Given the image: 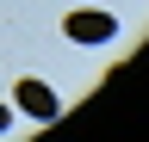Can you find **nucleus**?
Wrapping results in <instances>:
<instances>
[{
	"instance_id": "nucleus-1",
	"label": "nucleus",
	"mask_w": 149,
	"mask_h": 142,
	"mask_svg": "<svg viewBox=\"0 0 149 142\" xmlns=\"http://www.w3.org/2000/svg\"><path fill=\"white\" fill-rule=\"evenodd\" d=\"M62 31H68L74 43H112V37H118V19L100 12V6H81V12H68V19H62Z\"/></svg>"
},
{
	"instance_id": "nucleus-2",
	"label": "nucleus",
	"mask_w": 149,
	"mask_h": 142,
	"mask_svg": "<svg viewBox=\"0 0 149 142\" xmlns=\"http://www.w3.org/2000/svg\"><path fill=\"white\" fill-rule=\"evenodd\" d=\"M13 93H19V105H25V111H31L37 123H50L56 111H62V99H56V93H50V86H44V80H19V86H13Z\"/></svg>"
},
{
	"instance_id": "nucleus-3",
	"label": "nucleus",
	"mask_w": 149,
	"mask_h": 142,
	"mask_svg": "<svg viewBox=\"0 0 149 142\" xmlns=\"http://www.w3.org/2000/svg\"><path fill=\"white\" fill-rule=\"evenodd\" d=\"M6 123H13V111H6V105H0V130H6Z\"/></svg>"
}]
</instances>
